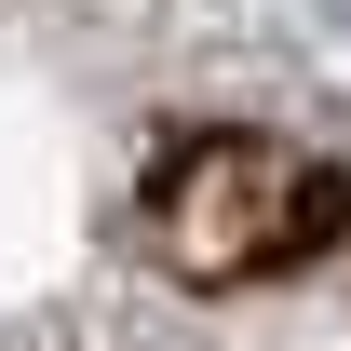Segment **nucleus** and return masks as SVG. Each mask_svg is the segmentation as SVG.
I'll use <instances>...</instances> for the list:
<instances>
[{"instance_id":"1","label":"nucleus","mask_w":351,"mask_h":351,"mask_svg":"<svg viewBox=\"0 0 351 351\" xmlns=\"http://www.w3.org/2000/svg\"><path fill=\"white\" fill-rule=\"evenodd\" d=\"M338 230V189L298 162V149H270V135H203V149H176L162 176V257L230 284V270H284L311 257Z\"/></svg>"}]
</instances>
